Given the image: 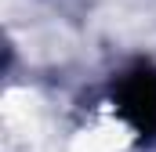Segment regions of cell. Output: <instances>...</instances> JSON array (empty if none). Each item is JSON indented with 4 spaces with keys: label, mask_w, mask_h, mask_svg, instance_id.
I'll list each match as a JSON object with an SVG mask.
<instances>
[{
    "label": "cell",
    "mask_w": 156,
    "mask_h": 152,
    "mask_svg": "<svg viewBox=\"0 0 156 152\" xmlns=\"http://www.w3.org/2000/svg\"><path fill=\"white\" fill-rule=\"evenodd\" d=\"M113 105L142 141H153L156 138V65L127 69L113 87Z\"/></svg>",
    "instance_id": "cell-1"
}]
</instances>
